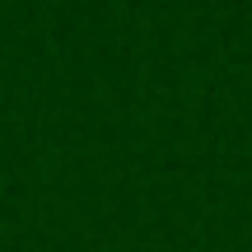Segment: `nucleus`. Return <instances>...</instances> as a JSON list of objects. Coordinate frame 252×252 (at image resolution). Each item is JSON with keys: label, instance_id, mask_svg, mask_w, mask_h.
Here are the masks:
<instances>
[]
</instances>
